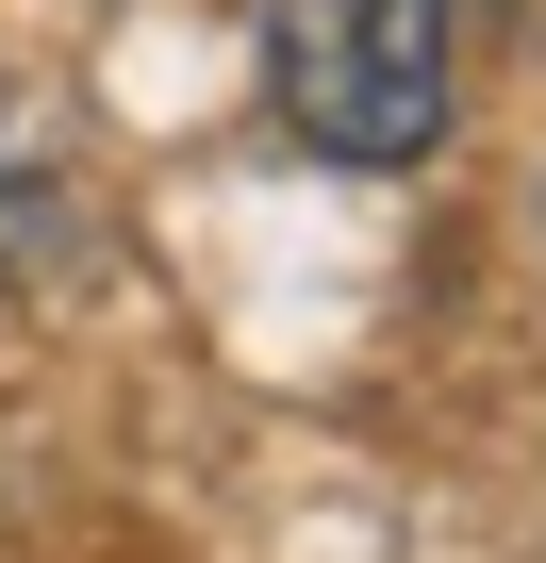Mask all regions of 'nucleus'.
<instances>
[{
	"label": "nucleus",
	"mask_w": 546,
	"mask_h": 563,
	"mask_svg": "<svg viewBox=\"0 0 546 563\" xmlns=\"http://www.w3.org/2000/svg\"><path fill=\"white\" fill-rule=\"evenodd\" d=\"M265 84L332 166H431L464 100V0H265Z\"/></svg>",
	"instance_id": "1"
}]
</instances>
